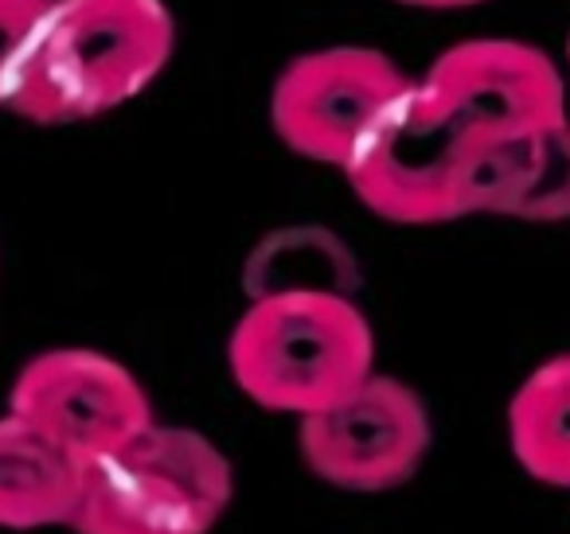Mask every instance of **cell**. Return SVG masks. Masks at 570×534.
Segmentation results:
<instances>
[{"instance_id":"14","label":"cell","mask_w":570,"mask_h":534,"mask_svg":"<svg viewBox=\"0 0 570 534\" xmlns=\"http://www.w3.org/2000/svg\"><path fill=\"white\" fill-rule=\"evenodd\" d=\"M399 4H411V9H473L484 0H399Z\"/></svg>"},{"instance_id":"1","label":"cell","mask_w":570,"mask_h":534,"mask_svg":"<svg viewBox=\"0 0 570 534\" xmlns=\"http://www.w3.org/2000/svg\"><path fill=\"white\" fill-rule=\"evenodd\" d=\"M173 51L165 0H51L12 59L0 110L32 126L95 121L145 95Z\"/></svg>"},{"instance_id":"10","label":"cell","mask_w":570,"mask_h":534,"mask_svg":"<svg viewBox=\"0 0 570 534\" xmlns=\"http://www.w3.org/2000/svg\"><path fill=\"white\" fill-rule=\"evenodd\" d=\"M508 445L531 479L570 487V355L539 363L512 394Z\"/></svg>"},{"instance_id":"11","label":"cell","mask_w":570,"mask_h":534,"mask_svg":"<svg viewBox=\"0 0 570 534\" xmlns=\"http://www.w3.org/2000/svg\"><path fill=\"white\" fill-rule=\"evenodd\" d=\"M348 254L336 238L321 230H297L266 243L250 261V297L266 293H289V289H336L348 293Z\"/></svg>"},{"instance_id":"7","label":"cell","mask_w":570,"mask_h":534,"mask_svg":"<svg viewBox=\"0 0 570 534\" xmlns=\"http://www.w3.org/2000/svg\"><path fill=\"white\" fill-rule=\"evenodd\" d=\"M9 409L71 448L87 468L157 422L134 370L90 347H51L28 359Z\"/></svg>"},{"instance_id":"3","label":"cell","mask_w":570,"mask_h":534,"mask_svg":"<svg viewBox=\"0 0 570 534\" xmlns=\"http://www.w3.org/2000/svg\"><path fill=\"white\" fill-rule=\"evenodd\" d=\"M235 495L230 461L188 425L153 422L90 464L79 534H212Z\"/></svg>"},{"instance_id":"6","label":"cell","mask_w":570,"mask_h":534,"mask_svg":"<svg viewBox=\"0 0 570 534\" xmlns=\"http://www.w3.org/2000/svg\"><path fill=\"white\" fill-rule=\"evenodd\" d=\"M481 152L414 82L344 176L360 204L380 219L434 227L465 219V176Z\"/></svg>"},{"instance_id":"9","label":"cell","mask_w":570,"mask_h":534,"mask_svg":"<svg viewBox=\"0 0 570 534\" xmlns=\"http://www.w3.org/2000/svg\"><path fill=\"white\" fill-rule=\"evenodd\" d=\"M87 464L20 414H0V526H75Z\"/></svg>"},{"instance_id":"16","label":"cell","mask_w":570,"mask_h":534,"mask_svg":"<svg viewBox=\"0 0 570 534\" xmlns=\"http://www.w3.org/2000/svg\"><path fill=\"white\" fill-rule=\"evenodd\" d=\"M0 98H4V82H0Z\"/></svg>"},{"instance_id":"12","label":"cell","mask_w":570,"mask_h":534,"mask_svg":"<svg viewBox=\"0 0 570 534\" xmlns=\"http://www.w3.org/2000/svg\"><path fill=\"white\" fill-rule=\"evenodd\" d=\"M512 219L520 222H567L570 219V118L547 126L535 137L528 180Z\"/></svg>"},{"instance_id":"4","label":"cell","mask_w":570,"mask_h":534,"mask_svg":"<svg viewBox=\"0 0 570 534\" xmlns=\"http://www.w3.org/2000/svg\"><path fill=\"white\" fill-rule=\"evenodd\" d=\"M414 82L380 48L341 43L305 51L277 71L269 126L289 152L344 172Z\"/></svg>"},{"instance_id":"15","label":"cell","mask_w":570,"mask_h":534,"mask_svg":"<svg viewBox=\"0 0 570 534\" xmlns=\"http://www.w3.org/2000/svg\"><path fill=\"white\" fill-rule=\"evenodd\" d=\"M567 75H570V36H567Z\"/></svg>"},{"instance_id":"8","label":"cell","mask_w":570,"mask_h":534,"mask_svg":"<svg viewBox=\"0 0 570 534\" xmlns=\"http://www.w3.org/2000/svg\"><path fill=\"white\" fill-rule=\"evenodd\" d=\"M426 98L481 141L535 134L567 121V75L523 40H465L419 79Z\"/></svg>"},{"instance_id":"2","label":"cell","mask_w":570,"mask_h":534,"mask_svg":"<svg viewBox=\"0 0 570 534\" xmlns=\"http://www.w3.org/2000/svg\"><path fill=\"white\" fill-rule=\"evenodd\" d=\"M227 363L254 406L309 417L372 375L375 332L352 293H266L238 316Z\"/></svg>"},{"instance_id":"13","label":"cell","mask_w":570,"mask_h":534,"mask_svg":"<svg viewBox=\"0 0 570 534\" xmlns=\"http://www.w3.org/2000/svg\"><path fill=\"white\" fill-rule=\"evenodd\" d=\"M48 4L51 0H0V82L9 79L12 59L20 56Z\"/></svg>"},{"instance_id":"5","label":"cell","mask_w":570,"mask_h":534,"mask_svg":"<svg viewBox=\"0 0 570 534\" xmlns=\"http://www.w3.org/2000/svg\"><path fill=\"white\" fill-rule=\"evenodd\" d=\"M434 445V422L411 383L372 375L333 406L297 417V453L328 487L375 495L403 487Z\"/></svg>"}]
</instances>
